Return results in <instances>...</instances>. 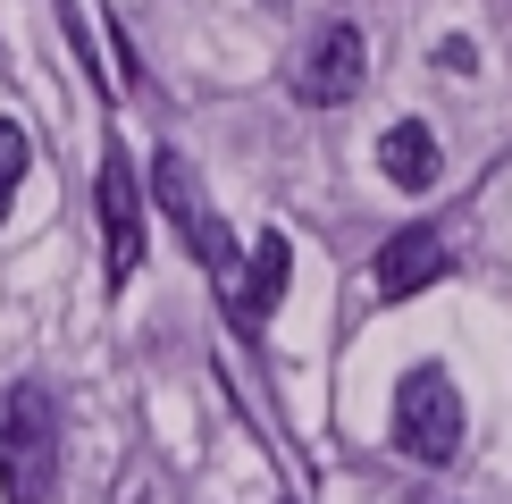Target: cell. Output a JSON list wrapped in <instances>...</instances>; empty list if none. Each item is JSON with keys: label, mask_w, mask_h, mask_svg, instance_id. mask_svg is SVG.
<instances>
[{"label": "cell", "mask_w": 512, "mask_h": 504, "mask_svg": "<svg viewBox=\"0 0 512 504\" xmlns=\"http://www.w3.org/2000/svg\"><path fill=\"white\" fill-rule=\"evenodd\" d=\"M51 471H59L51 387L9 378V387H0V496H9V504H42V496H51Z\"/></svg>", "instance_id": "1"}, {"label": "cell", "mask_w": 512, "mask_h": 504, "mask_svg": "<svg viewBox=\"0 0 512 504\" xmlns=\"http://www.w3.org/2000/svg\"><path fill=\"white\" fill-rule=\"evenodd\" d=\"M152 194H160V210L185 227V236L210 219V202H202V185H194V168H185V152H160V160H152Z\"/></svg>", "instance_id": "8"}, {"label": "cell", "mask_w": 512, "mask_h": 504, "mask_svg": "<svg viewBox=\"0 0 512 504\" xmlns=\"http://www.w3.org/2000/svg\"><path fill=\"white\" fill-rule=\"evenodd\" d=\"M0 210H9V194H0Z\"/></svg>", "instance_id": "10"}, {"label": "cell", "mask_w": 512, "mask_h": 504, "mask_svg": "<svg viewBox=\"0 0 512 504\" xmlns=\"http://www.w3.org/2000/svg\"><path fill=\"white\" fill-rule=\"evenodd\" d=\"M378 168H387L403 194H429V185H437V168H445V160H437V135H429L420 118L387 126V135H378Z\"/></svg>", "instance_id": "7"}, {"label": "cell", "mask_w": 512, "mask_h": 504, "mask_svg": "<svg viewBox=\"0 0 512 504\" xmlns=\"http://www.w3.org/2000/svg\"><path fill=\"white\" fill-rule=\"evenodd\" d=\"M93 202H101V261H110V286H126L143 269V177H135V160H126L118 143L101 152Z\"/></svg>", "instance_id": "3"}, {"label": "cell", "mask_w": 512, "mask_h": 504, "mask_svg": "<svg viewBox=\"0 0 512 504\" xmlns=\"http://www.w3.org/2000/svg\"><path fill=\"white\" fill-rule=\"evenodd\" d=\"M286 278H294V244L277 236V227H261V236H252V269L236 278V294H227L236 328H269V311L286 303Z\"/></svg>", "instance_id": "6"}, {"label": "cell", "mask_w": 512, "mask_h": 504, "mask_svg": "<svg viewBox=\"0 0 512 504\" xmlns=\"http://www.w3.org/2000/svg\"><path fill=\"white\" fill-rule=\"evenodd\" d=\"M17 177H26V126H17V118H0V194H9Z\"/></svg>", "instance_id": "9"}, {"label": "cell", "mask_w": 512, "mask_h": 504, "mask_svg": "<svg viewBox=\"0 0 512 504\" xmlns=\"http://www.w3.org/2000/svg\"><path fill=\"white\" fill-rule=\"evenodd\" d=\"M361 76H370V51H361V26H319L303 42V59H294V93L311 101V110H345V101L361 93Z\"/></svg>", "instance_id": "4"}, {"label": "cell", "mask_w": 512, "mask_h": 504, "mask_svg": "<svg viewBox=\"0 0 512 504\" xmlns=\"http://www.w3.org/2000/svg\"><path fill=\"white\" fill-rule=\"evenodd\" d=\"M445 269H454V252H445L437 227H395L387 252H378V294H387V303H412V294H429Z\"/></svg>", "instance_id": "5"}, {"label": "cell", "mask_w": 512, "mask_h": 504, "mask_svg": "<svg viewBox=\"0 0 512 504\" xmlns=\"http://www.w3.org/2000/svg\"><path fill=\"white\" fill-rule=\"evenodd\" d=\"M395 446L412 462H429V471L462 454V395H454V378H445L437 362L395 378Z\"/></svg>", "instance_id": "2"}]
</instances>
